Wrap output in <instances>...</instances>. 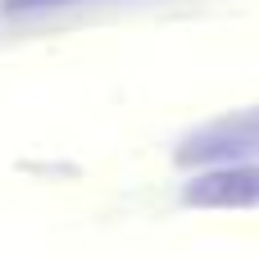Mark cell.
I'll return each mask as SVG.
<instances>
[{
    "mask_svg": "<svg viewBox=\"0 0 259 259\" xmlns=\"http://www.w3.org/2000/svg\"><path fill=\"white\" fill-rule=\"evenodd\" d=\"M187 205L200 209H250L259 205V164H223L187 187Z\"/></svg>",
    "mask_w": 259,
    "mask_h": 259,
    "instance_id": "7a4b0ae2",
    "label": "cell"
},
{
    "mask_svg": "<svg viewBox=\"0 0 259 259\" xmlns=\"http://www.w3.org/2000/svg\"><path fill=\"white\" fill-rule=\"evenodd\" d=\"M255 150H259V118L250 114V118H223L219 127L196 132L178 150V159L182 164H237Z\"/></svg>",
    "mask_w": 259,
    "mask_h": 259,
    "instance_id": "6da1fadb",
    "label": "cell"
},
{
    "mask_svg": "<svg viewBox=\"0 0 259 259\" xmlns=\"http://www.w3.org/2000/svg\"><path fill=\"white\" fill-rule=\"evenodd\" d=\"M68 5H91V0H5L9 14H46V9H68Z\"/></svg>",
    "mask_w": 259,
    "mask_h": 259,
    "instance_id": "3957f363",
    "label": "cell"
}]
</instances>
